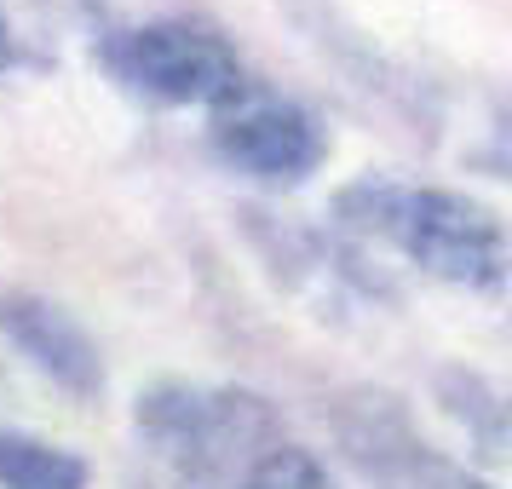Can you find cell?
Masks as SVG:
<instances>
[{"mask_svg": "<svg viewBox=\"0 0 512 489\" xmlns=\"http://www.w3.org/2000/svg\"><path fill=\"white\" fill-rule=\"evenodd\" d=\"M12 64V29H6V18H0V70Z\"/></svg>", "mask_w": 512, "mask_h": 489, "instance_id": "9", "label": "cell"}, {"mask_svg": "<svg viewBox=\"0 0 512 489\" xmlns=\"http://www.w3.org/2000/svg\"><path fill=\"white\" fill-rule=\"evenodd\" d=\"M242 489H334V484H328L323 461H317L311 449L277 438L248 472H242Z\"/></svg>", "mask_w": 512, "mask_h": 489, "instance_id": "8", "label": "cell"}, {"mask_svg": "<svg viewBox=\"0 0 512 489\" xmlns=\"http://www.w3.org/2000/svg\"><path fill=\"white\" fill-rule=\"evenodd\" d=\"M213 139L225 150V162H236L254 179H271V185H294L305 173H317L323 162V127L305 116L300 104L271 93H231L219 104V127Z\"/></svg>", "mask_w": 512, "mask_h": 489, "instance_id": "4", "label": "cell"}, {"mask_svg": "<svg viewBox=\"0 0 512 489\" xmlns=\"http://www.w3.org/2000/svg\"><path fill=\"white\" fill-rule=\"evenodd\" d=\"M0 328L18 340L52 380H64L70 392H98V386H104L98 346L87 340V328L75 323L70 311H58L52 300H29V294L0 300Z\"/></svg>", "mask_w": 512, "mask_h": 489, "instance_id": "5", "label": "cell"}, {"mask_svg": "<svg viewBox=\"0 0 512 489\" xmlns=\"http://www.w3.org/2000/svg\"><path fill=\"white\" fill-rule=\"evenodd\" d=\"M0 489H87V461L29 432H0Z\"/></svg>", "mask_w": 512, "mask_h": 489, "instance_id": "7", "label": "cell"}, {"mask_svg": "<svg viewBox=\"0 0 512 489\" xmlns=\"http://www.w3.org/2000/svg\"><path fill=\"white\" fill-rule=\"evenodd\" d=\"M351 455H357V466L380 489H489L461 461H449L438 449H426L420 438H409L397 420H380L369 432H351Z\"/></svg>", "mask_w": 512, "mask_h": 489, "instance_id": "6", "label": "cell"}, {"mask_svg": "<svg viewBox=\"0 0 512 489\" xmlns=\"http://www.w3.org/2000/svg\"><path fill=\"white\" fill-rule=\"evenodd\" d=\"M351 202H369V231L392 236L420 271L461 288H501L507 277V236L501 219L455 190H374L363 185Z\"/></svg>", "mask_w": 512, "mask_h": 489, "instance_id": "1", "label": "cell"}, {"mask_svg": "<svg viewBox=\"0 0 512 489\" xmlns=\"http://www.w3.org/2000/svg\"><path fill=\"white\" fill-rule=\"evenodd\" d=\"M139 432L156 443L179 484L208 489L231 478L236 466H248L277 443L271 409L248 392H190V386H156L139 397Z\"/></svg>", "mask_w": 512, "mask_h": 489, "instance_id": "2", "label": "cell"}, {"mask_svg": "<svg viewBox=\"0 0 512 489\" xmlns=\"http://www.w3.org/2000/svg\"><path fill=\"white\" fill-rule=\"evenodd\" d=\"M116 70L167 104H225L242 93V64L236 52L202 24H144L116 47Z\"/></svg>", "mask_w": 512, "mask_h": 489, "instance_id": "3", "label": "cell"}]
</instances>
